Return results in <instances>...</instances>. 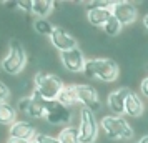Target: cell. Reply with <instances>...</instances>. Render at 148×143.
<instances>
[{"label": "cell", "mask_w": 148, "mask_h": 143, "mask_svg": "<svg viewBox=\"0 0 148 143\" xmlns=\"http://www.w3.org/2000/svg\"><path fill=\"white\" fill-rule=\"evenodd\" d=\"M83 72L87 78H98L101 82H115L120 75L118 63L112 58H88Z\"/></svg>", "instance_id": "6da1fadb"}, {"label": "cell", "mask_w": 148, "mask_h": 143, "mask_svg": "<svg viewBox=\"0 0 148 143\" xmlns=\"http://www.w3.org/2000/svg\"><path fill=\"white\" fill-rule=\"evenodd\" d=\"M2 70L7 75H18L27 67V50L18 40H12L7 55L0 62Z\"/></svg>", "instance_id": "7a4b0ae2"}, {"label": "cell", "mask_w": 148, "mask_h": 143, "mask_svg": "<svg viewBox=\"0 0 148 143\" xmlns=\"http://www.w3.org/2000/svg\"><path fill=\"white\" fill-rule=\"evenodd\" d=\"M100 128L110 140H130L133 136V128L130 123L118 115H107L100 120Z\"/></svg>", "instance_id": "3957f363"}, {"label": "cell", "mask_w": 148, "mask_h": 143, "mask_svg": "<svg viewBox=\"0 0 148 143\" xmlns=\"http://www.w3.org/2000/svg\"><path fill=\"white\" fill-rule=\"evenodd\" d=\"M78 135L82 143H95L100 131V123L92 110L83 108L78 112Z\"/></svg>", "instance_id": "277c9868"}, {"label": "cell", "mask_w": 148, "mask_h": 143, "mask_svg": "<svg viewBox=\"0 0 148 143\" xmlns=\"http://www.w3.org/2000/svg\"><path fill=\"white\" fill-rule=\"evenodd\" d=\"M35 90L40 93L45 100H57V96L63 88V82L60 77L47 72H37L35 73Z\"/></svg>", "instance_id": "5b68a950"}, {"label": "cell", "mask_w": 148, "mask_h": 143, "mask_svg": "<svg viewBox=\"0 0 148 143\" xmlns=\"http://www.w3.org/2000/svg\"><path fill=\"white\" fill-rule=\"evenodd\" d=\"M72 118V110L58 103L57 100L45 102V120L52 125H65Z\"/></svg>", "instance_id": "8992f818"}, {"label": "cell", "mask_w": 148, "mask_h": 143, "mask_svg": "<svg viewBox=\"0 0 148 143\" xmlns=\"http://www.w3.org/2000/svg\"><path fill=\"white\" fill-rule=\"evenodd\" d=\"M112 14L123 27V25H130L136 20L138 8L135 7V3H132V2H115L113 7H112Z\"/></svg>", "instance_id": "52a82bcc"}, {"label": "cell", "mask_w": 148, "mask_h": 143, "mask_svg": "<svg viewBox=\"0 0 148 143\" xmlns=\"http://www.w3.org/2000/svg\"><path fill=\"white\" fill-rule=\"evenodd\" d=\"M60 60H62V65L67 68L68 72L78 73V72L83 70L87 58L83 57V52L77 47V48H72V50H67V52H60Z\"/></svg>", "instance_id": "ba28073f"}, {"label": "cell", "mask_w": 148, "mask_h": 143, "mask_svg": "<svg viewBox=\"0 0 148 143\" xmlns=\"http://www.w3.org/2000/svg\"><path fill=\"white\" fill-rule=\"evenodd\" d=\"M77 96H78V102L82 103L83 108H88L92 112L100 110V98H98V92L87 83H82L77 85Z\"/></svg>", "instance_id": "9c48e42d"}, {"label": "cell", "mask_w": 148, "mask_h": 143, "mask_svg": "<svg viewBox=\"0 0 148 143\" xmlns=\"http://www.w3.org/2000/svg\"><path fill=\"white\" fill-rule=\"evenodd\" d=\"M50 40L53 43V47L57 50H60V52H67V50L77 48V40L62 27H53V32L50 35Z\"/></svg>", "instance_id": "30bf717a"}, {"label": "cell", "mask_w": 148, "mask_h": 143, "mask_svg": "<svg viewBox=\"0 0 148 143\" xmlns=\"http://www.w3.org/2000/svg\"><path fill=\"white\" fill-rule=\"evenodd\" d=\"M8 133H10V138L25 140V142H32L35 136H37L35 127L30 122H27V120H17V122L10 127Z\"/></svg>", "instance_id": "8fae6325"}, {"label": "cell", "mask_w": 148, "mask_h": 143, "mask_svg": "<svg viewBox=\"0 0 148 143\" xmlns=\"http://www.w3.org/2000/svg\"><path fill=\"white\" fill-rule=\"evenodd\" d=\"M132 93V90L128 87H120L118 90H115L110 93L108 96V107L110 110L116 113L118 116H121V113H125V102H127V96Z\"/></svg>", "instance_id": "7c38bea8"}, {"label": "cell", "mask_w": 148, "mask_h": 143, "mask_svg": "<svg viewBox=\"0 0 148 143\" xmlns=\"http://www.w3.org/2000/svg\"><path fill=\"white\" fill-rule=\"evenodd\" d=\"M112 17V8H87V20L93 27H103Z\"/></svg>", "instance_id": "4fadbf2b"}, {"label": "cell", "mask_w": 148, "mask_h": 143, "mask_svg": "<svg viewBox=\"0 0 148 143\" xmlns=\"http://www.w3.org/2000/svg\"><path fill=\"white\" fill-rule=\"evenodd\" d=\"M30 98H32V102H30V107H28L27 113L28 116H32V118H45V98L37 92V90L34 88V92H32V95H30Z\"/></svg>", "instance_id": "5bb4252c"}, {"label": "cell", "mask_w": 148, "mask_h": 143, "mask_svg": "<svg viewBox=\"0 0 148 143\" xmlns=\"http://www.w3.org/2000/svg\"><path fill=\"white\" fill-rule=\"evenodd\" d=\"M143 112H145V105L141 102L140 95L132 92L127 96V102H125V113L128 116H132V118H138V116L143 115Z\"/></svg>", "instance_id": "9a60e30c"}, {"label": "cell", "mask_w": 148, "mask_h": 143, "mask_svg": "<svg viewBox=\"0 0 148 143\" xmlns=\"http://www.w3.org/2000/svg\"><path fill=\"white\" fill-rule=\"evenodd\" d=\"M57 102L65 105V107H72L78 102V96H77V85H63V88L60 90V93L57 96Z\"/></svg>", "instance_id": "2e32d148"}, {"label": "cell", "mask_w": 148, "mask_h": 143, "mask_svg": "<svg viewBox=\"0 0 148 143\" xmlns=\"http://www.w3.org/2000/svg\"><path fill=\"white\" fill-rule=\"evenodd\" d=\"M53 2L52 0H34V7H32V14H35L37 18H45L52 14L53 10Z\"/></svg>", "instance_id": "e0dca14e"}, {"label": "cell", "mask_w": 148, "mask_h": 143, "mask_svg": "<svg viewBox=\"0 0 148 143\" xmlns=\"http://www.w3.org/2000/svg\"><path fill=\"white\" fill-rule=\"evenodd\" d=\"M17 122V110L8 103H0V125H14Z\"/></svg>", "instance_id": "ac0fdd59"}, {"label": "cell", "mask_w": 148, "mask_h": 143, "mask_svg": "<svg viewBox=\"0 0 148 143\" xmlns=\"http://www.w3.org/2000/svg\"><path fill=\"white\" fill-rule=\"evenodd\" d=\"M57 138H58L60 143H82L80 135H78V128H77V127H72V125L65 127V128L58 133Z\"/></svg>", "instance_id": "d6986e66"}, {"label": "cell", "mask_w": 148, "mask_h": 143, "mask_svg": "<svg viewBox=\"0 0 148 143\" xmlns=\"http://www.w3.org/2000/svg\"><path fill=\"white\" fill-rule=\"evenodd\" d=\"M103 32L108 35V37H116V35L121 32V23L115 17H112L110 20L103 25Z\"/></svg>", "instance_id": "ffe728a7"}, {"label": "cell", "mask_w": 148, "mask_h": 143, "mask_svg": "<svg viewBox=\"0 0 148 143\" xmlns=\"http://www.w3.org/2000/svg\"><path fill=\"white\" fill-rule=\"evenodd\" d=\"M34 28L37 34H42V35H52V32H53V25L45 18H37L34 23Z\"/></svg>", "instance_id": "44dd1931"}, {"label": "cell", "mask_w": 148, "mask_h": 143, "mask_svg": "<svg viewBox=\"0 0 148 143\" xmlns=\"http://www.w3.org/2000/svg\"><path fill=\"white\" fill-rule=\"evenodd\" d=\"M40 143H60L57 136H52V135H47V133H37L35 136Z\"/></svg>", "instance_id": "7402d4cb"}, {"label": "cell", "mask_w": 148, "mask_h": 143, "mask_svg": "<svg viewBox=\"0 0 148 143\" xmlns=\"http://www.w3.org/2000/svg\"><path fill=\"white\" fill-rule=\"evenodd\" d=\"M8 96H10V90L5 83L0 80V103H7Z\"/></svg>", "instance_id": "603a6c76"}, {"label": "cell", "mask_w": 148, "mask_h": 143, "mask_svg": "<svg viewBox=\"0 0 148 143\" xmlns=\"http://www.w3.org/2000/svg\"><path fill=\"white\" fill-rule=\"evenodd\" d=\"M30 102H32V98H30V96H22L20 100H18V110L23 112V113H27L28 107H30Z\"/></svg>", "instance_id": "cb8c5ba5"}, {"label": "cell", "mask_w": 148, "mask_h": 143, "mask_svg": "<svg viewBox=\"0 0 148 143\" xmlns=\"http://www.w3.org/2000/svg\"><path fill=\"white\" fill-rule=\"evenodd\" d=\"M32 7H34V2L32 0H20L18 2V8L23 10V12H32Z\"/></svg>", "instance_id": "d4e9b609"}, {"label": "cell", "mask_w": 148, "mask_h": 143, "mask_svg": "<svg viewBox=\"0 0 148 143\" xmlns=\"http://www.w3.org/2000/svg\"><path fill=\"white\" fill-rule=\"evenodd\" d=\"M140 92H141V95L145 96V98H148V77H145V78L141 80V83H140Z\"/></svg>", "instance_id": "484cf974"}, {"label": "cell", "mask_w": 148, "mask_h": 143, "mask_svg": "<svg viewBox=\"0 0 148 143\" xmlns=\"http://www.w3.org/2000/svg\"><path fill=\"white\" fill-rule=\"evenodd\" d=\"M3 5H7V8H15L18 7V2H3Z\"/></svg>", "instance_id": "4316f807"}, {"label": "cell", "mask_w": 148, "mask_h": 143, "mask_svg": "<svg viewBox=\"0 0 148 143\" xmlns=\"http://www.w3.org/2000/svg\"><path fill=\"white\" fill-rule=\"evenodd\" d=\"M7 143H30V142H25V140H17V138H8Z\"/></svg>", "instance_id": "83f0119b"}, {"label": "cell", "mask_w": 148, "mask_h": 143, "mask_svg": "<svg viewBox=\"0 0 148 143\" xmlns=\"http://www.w3.org/2000/svg\"><path fill=\"white\" fill-rule=\"evenodd\" d=\"M143 27H145V30L148 32V15H145V17H143Z\"/></svg>", "instance_id": "f1b7e54d"}, {"label": "cell", "mask_w": 148, "mask_h": 143, "mask_svg": "<svg viewBox=\"0 0 148 143\" xmlns=\"http://www.w3.org/2000/svg\"><path fill=\"white\" fill-rule=\"evenodd\" d=\"M138 143H148V135H145V136H141L140 140H138Z\"/></svg>", "instance_id": "f546056e"}, {"label": "cell", "mask_w": 148, "mask_h": 143, "mask_svg": "<svg viewBox=\"0 0 148 143\" xmlns=\"http://www.w3.org/2000/svg\"><path fill=\"white\" fill-rule=\"evenodd\" d=\"M30 143H40V142H38L37 138H34V140H32V142H30Z\"/></svg>", "instance_id": "4dcf8cb0"}, {"label": "cell", "mask_w": 148, "mask_h": 143, "mask_svg": "<svg viewBox=\"0 0 148 143\" xmlns=\"http://www.w3.org/2000/svg\"><path fill=\"white\" fill-rule=\"evenodd\" d=\"M147 72H148V65H147Z\"/></svg>", "instance_id": "1f68e13d"}]
</instances>
